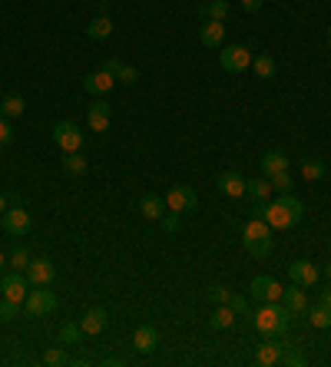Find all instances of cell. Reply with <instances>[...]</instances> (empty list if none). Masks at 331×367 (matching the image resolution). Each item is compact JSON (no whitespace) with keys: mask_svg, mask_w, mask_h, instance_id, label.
<instances>
[{"mask_svg":"<svg viewBox=\"0 0 331 367\" xmlns=\"http://www.w3.org/2000/svg\"><path fill=\"white\" fill-rule=\"evenodd\" d=\"M242 245H245V252L252 258H269L272 255V245H275V239H272V228L265 225L262 219H252L242 225Z\"/></svg>","mask_w":331,"mask_h":367,"instance_id":"cell-1","label":"cell"},{"mask_svg":"<svg viewBox=\"0 0 331 367\" xmlns=\"http://www.w3.org/2000/svg\"><path fill=\"white\" fill-rule=\"evenodd\" d=\"M252 324H255L262 334H288V324H292V311L282 305V301H272V305H262L255 314H252Z\"/></svg>","mask_w":331,"mask_h":367,"instance_id":"cell-2","label":"cell"},{"mask_svg":"<svg viewBox=\"0 0 331 367\" xmlns=\"http://www.w3.org/2000/svg\"><path fill=\"white\" fill-rule=\"evenodd\" d=\"M252 215L265 222L272 232H285V228H292V225H298V222H301L292 209H288V205L282 202V199H275V202H269V199H265V202H255V205H252Z\"/></svg>","mask_w":331,"mask_h":367,"instance_id":"cell-3","label":"cell"},{"mask_svg":"<svg viewBox=\"0 0 331 367\" xmlns=\"http://www.w3.org/2000/svg\"><path fill=\"white\" fill-rule=\"evenodd\" d=\"M0 225H3V232H7L10 239H23V235L34 228V219H30V212H27L23 205H10V209L0 215Z\"/></svg>","mask_w":331,"mask_h":367,"instance_id":"cell-4","label":"cell"},{"mask_svg":"<svg viewBox=\"0 0 331 367\" xmlns=\"http://www.w3.org/2000/svg\"><path fill=\"white\" fill-rule=\"evenodd\" d=\"M219 67L225 73H245L249 67H252V54H249V47H239V43H232V47H219Z\"/></svg>","mask_w":331,"mask_h":367,"instance_id":"cell-5","label":"cell"},{"mask_svg":"<svg viewBox=\"0 0 331 367\" xmlns=\"http://www.w3.org/2000/svg\"><path fill=\"white\" fill-rule=\"evenodd\" d=\"M54 143L63 149V152H80V146H83V129L76 126V123H70V119H63V123L54 126Z\"/></svg>","mask_w":331,"mask_h":367,"instance_id":"cell-6","label":"cell"},{"mask_svg":"<svg viewBox=\"0 0 331 367\" xmlns=\"http://www.w3.org/2000/svg\"><path fill=\"white\" fill-rule=\"evenodd\" d=\"M196 205H199V196H196L189 185H172V189L166 192V209H169V212H179V215H183V212H192Z\"/></svg>","mask_w":331,"mask_h":367,"instance_id":"cell-7","label":"cell"},{"mask_svg":"<svg viewBox=\"0 0 331 367\" xmlns=\"http://www.w3.org/2000/svg\"><path fill=\"white\" fill-rule=\"evenodd\" d=\"M27 281H30V288H50V281H54L56 268L50 258H30V265H27Z\"/></svg>","mask_w":331,"mask_h":367,"instance_id":"cell-8","label":"cell"},{"mask_svg":"<svg viewBox=\"0 0 331 367\" xmlns=\"http://www.w3.org/2000/svg\"><path fill=\"white\" fill-rule=\"evenodd\" d=\"M249 294H252L255 301H262V305H272V301H282L285 288H282V285H278V281H275L272 275H258L255 281H252Z\"/></svg>","mask_w":331,"mask_h":367,"instance_id":"cell-9","label":"cell"},{"mask_svg":"<svg viewBox=\"0 0 331 367\" xmlns=\"http://www.w3.org/2000/svg\"><path fill=\"white\" fill-rule=\"evenodd\" d=\"M0 292H3V298L23 305L27 294H30V281H27V275H20V272H7V275L0 278Z\"/></svg>","mask_w":331,"mask_h":367,"instance_id":"cell-10","label":"cell"},{"mask_svg":"<svg viewBox=\"0 0 331 367\" xmlns=\"http://www.w3.org/2000/svg\"><path fill=\"white\" fill-rule=\"evenodd\" d=\"M27 311H30V318H43V314H54L56 311V294L54 292H47V288H37V292H30L27 294Z\"/></svg>","mask_w":331,"mask_h":367,"instance_id":"cell-11","label":"cell"},{"mask_svg":"<svg viewBox=\"0 0 331 367\" xmlns=\"http://www.w3.org/2000/svg\"><path fill=\"white\" fill-rule=\"evenodd\" d=\"M288 278H292L295 285H301V288H315V285L321 281V272H318L315 261L301 258V261H292V265H288Z\"/></svg>","mask_w":331,"mask_h":367,"instance_id":"cell-12","label":"cell"},{"mask_svg":"<svg viewBox=\"0 0 331 367\" xmlns=\"http://www.w3.org/2000/svg\"><path fill=\"white\" fill-rule=\"evenodd\" d=\"M282 354H285V341H278V334H265V341L255 351V361L272 367V364H282Z\"/></svg>","mask_w":331,"mask_h":367,"instance_id":"cell-13","label":"cell"},{"mask_svg":"<svg viewBox=\"0 0 331 367\" xmlns=\"http://www.w3.org/2000/svg\"><path fill=\"white\" fill-rule=\"evenodd\" d=\"M110 123H113V106L106 99H96L90 106V113H87V126H90L93 132H106Z\"/></svg>","mask_w":331,"mask_h":367,"instance_id":"cell-14","label":"cell"},{"mask_svg":"<svg viewBox=\"0 0 331 367\" xmlns=\"http://www.w3.org/2000/svg\"><path fill=\"white\" fill-rule=\"evenodd\" d=\"M199 40H203V47H209V50L225 47V23H222V20H205L203 30H199Z\"/></svg>","mask_w":331,"mask_h":367,"instance_id":"cell-15","label":"cell"},{"mask_svg":"<svg viewBox=\"0 0 331 367\" xmlns=\"http://www.w3.org/2000/svg\"><path fill=\"white\" fill-rule=\"evenodd\" d=\"M113 83H116V76L106 73V70L100 67L96 73H90L87 80H83V90L90 93V96H106V93L113 90Z\"/></svg>","mask_w":331,"mask_h":367,"instance_id":"cell-16","label":"cell"},{"mask_svg":"<svg viewBox=\"0 0 331 367\" xmlns=\"http://www.w3.org/2000/svg\"><path fill=\"white\" fill-rule=\"evenodd\" d=\"M133 348L139 351V354H152V351L159 348V331L152 328V324H139L136 334H133Z\"/></svg>","mask_w":331,"mask_h":367,"instance_id":"cell-17","label":"cell"},{"mask_svg":"<svg viewBox=\"0 0 331 367\" xmlns=\"http://www.w3.org/2000/svg\"><path fill=\"white\" fill-rule=\"evenodd\" d=\"M288 156L282 152V149H269L265 156H262V176L265 179H272V176H278V172H288Z\"/></svg>","mask_w":331,"mask_h":367,"instance_id":"cell-18","label":"cell"},{"mask_svg":"<svg viewBox=\"0 0 331 367\" xmlns=\"http://www.w3.org/2000/svg\"><path fill=\"white\" fill-rule=\"evenodd\" d=\"M282 305H285L292 314H305V311H308V294H305V288H301V285H295V281H292V285L285 288V294H282Z\"/></svg>","mask_w":331,"mask_h":367,"instance_id":"cell-19","label":"cell"},{"mask_svg":"<svg viewBox=\"0 0 331 367\" xmlns=\"http://www.w3.org/2000/svg\"><path fill=\"white\" fill-rule=\"evenodd\" d=\"M106 321H110V318H106L103 308H90V311L80 318V328H83L87 338H96V334H103V331H106Z\"/></svg>","mask_w":331,"mask_h":367,"instance_id":"cell-20","label":"cell"},{"mask_svg":"<svg viewBox=\"0 0 331 367\" xmlns=\"http://www.w3.org/2000/svg\"><path fill=\"white\" fill-rule=\"evenodd\" d=\"M219 192L229 199H245V179L239 172H222L219 176Z\"/></svg>","mask_w":331,"mask_h":367,"instance_id":"cell-21","label":"cell"},{"mask_svg":"<svg viewBox=\"0 0 331 367\" xmlns=\"http://www.w3.org/2000/svg\"><path fill=\"white\" fill-rule=\"evenodd\" d=\"M87 37L90 40H106L113 37V17L110 14H100V17H93L87 23Z\"/></svg>","mask_w":331,"mask_h":367,"instance_id":"cell-22","label":"cell"},{"mask_svg":"<svg viewBox=\"0 0 331 367\" xmlns=\"http://www.w3.org/2000/svg\"><path fill=\"white\" fill-rule=\"evenodd\" d=\"M23 110H27V99H23L20 93H7V96L0 99V116H7V119L23 116Z\"/></svg>","mask_w":331,"mask_h":367,"instance_id":"cell-23","label":"cell"},{"mask_svg":"<svg viewBox=\"0 0 331 367\" xmlns=\"http://www.w3.org/2000/svg\"><path fill=\"white\" fill-rule=\"evenodd\" d=\"M272 192H275V189H272V182H269L265 176H262V179H249V182H245V196H249L252 202H265V199H272Z\"/></svg>","mask_w":331,"mask_h":367,"instance_id":"cell-24","label":"cell"},{"mask_svg":"<svg viewBox=\"0 0 331 367\" xmlns=\"http://www.w3.org/2000/svg\"><path fill=\"white\" fill-rule=\"evenodd\" d=\"M139 215H143V219H163L166 199H159V196H143V199H139Z\"/></svg>","mask_w":331,"mask_h":367,"instance_id":"cell-25","label":"cell"},{"mask_svg":"<svg viewBox=\"0 0 331 367\" xmlns=\"http://www.w3.org/2000/svg\"><path fill=\"white\" fill-rule=\"evenodd\" d=\"M236 324V311L229 308V305H216V314L209 318V328L212 331H229Z\"/></svg>","mask_w":331,"mask_h":367,"instance_id":"cell-26","label":"cell"},{"mask_svg":"<svg viewBox=\"0 0 331 367\" xmlns=\"http://www.w3.org/2000/svg\"><path fill=\"white\" fill-rule=\"evenodd\" d=\"M199 17L222 20V23H225V17H229V0H209V3H203V7H199Z\"/></svg>","mask_w":331,"mask_h":367,"instance_id":"cell-27","label":"cell"},{"mask_svg":"<svg viewBox=\"0 0 331 367\" xmlns=\"http://www.w3.org/2000/svg\"><path fill=\"white\" fill-rule=\"evenodd\" d=\"M252 70H255L258 80H272L278 67H275V60H272V54H258L252 56Z\"/></svg>","mask_w":331,"mask_h":367,"instance_id":"cell-28","label":"cell"},{"mask_svg":"<svg viewBox=\"0 0 331 367\" xmlns=\"http://www.w3.org/2000/svg\"><path fill=\"white\" fill-rule=\"evenodd\" d=\"M325 159H305L301 163V176L308 179V182H318V179H325Z\"/></svg>","mask_w":331,"mask_h":367,"instance_id":"cell-29","label":"cell"},{"mask_svg":"<svg viewBox=\"0 0 331 367\" xmlns=\"http://www.w3.org/2000/svg\"><path fill=\"white\" fill-rule=\"evenodd\" d=\"M308 324L312 328H331V308H325V305H315V308H308Z\"/></svg>","mask_w":331,"mask_h":367,"instance_id":"cell-30","label":"cell"},{"mask_svg":"<svg viewBox=\"0 0 331 367\" xmlns=\"http://www.w3.org/2000/svg\"><path fill=\"white\" fill-rule=\"evenodd\" d=\"M63 169H67L70 176H83V172H87V156H80V152H67Z\"/></svg>","mask_w":331,"mask_h":367,"instance_id":"cell-31","label":"cell"},{"mask_svg":"<svg viewBox=\"0 0 331 367\" xmlns=\"http://www.w3.org/2000/svg\"><path fill=\"white\" fill-rule=\"evenodd\" d=\"M83 338V328H80V321H67L63 328H60V341L63 344H76Z\"/></svg>","mask_w":331,"mask_h":367,"instance_id":"cell-32","label":"cell"},{"mask_svg":"<svg viewBox=\"0 0 331 367\" xmlns=\"http://www.w3.org/2000/svg\"><path fill=\"white\" fill-rule=\"evenodd\" d=\"M27 265H30V252H27L23 245H17V248L10 252V268H14V272H27Z\"/></svg>","mask_w":331,"mask_h":367,"instance_id":"cell-33","label":"cell"},{"mask_svg":"<svg viewBox=\"0 0 331 367\" xmlns=\"http://www.w3.org/2000/svg\"><path fill=\"white\" fill-rule=\"evenodd\" d=\"M47 367H63V364H70V357H67V351L63 348H50L43 357H40Z\"/></svg>","mask_w":331,"mask_h":367,"instance_id":"cell-34","label":"cell"},{"mask_svg":"<svg viewBox=\"0 0 331 367\" xmlns=\"http://www.w3.org/2000/svg\"><path fill=\"white\" fill-rule=\"evenodd\" d=\"M229 308L236 311V318H242V314H252V301H249L245 294H232V298H229Z\"/></svg>","mask_w":331,"mask_h":367,"instance_id":"cell-35","label":"cell"},{"mask_svg":"<svg viewBox=\"0 0 331 367\" xmlns=\"http://www.w3.org/2000/svg\"><path fill=\"white\" fill-rule=\"evenodd\" d=\"M116 83H123V86H136V83H139V70L123 63V70L116 73Z\"/></svg>","mask_w":331,"mask_h":367,"instance_id":"cell-36","label":"cell"},{"mask_svg":"<svg viewBox=\"0 0 331 367\" xmlns=\"http://www.w3.org/2000/svg\"><path fill=\"white\" fill-rule=\"evenodd\" d=\"M205 294H209V301H212V305H229V298H232V292H229L225 285H212Z\"/></svg>","mask_w":331,"mask_h":367,"instance_id":"cell-37","label":"cell"},{"mask_svg":"<svg viewBox=\"0 0 331 367\" xmlns=\"http://www.w3.org/2000/svg\"><path fill=\"white\" fill-rule=\"evenodd\" d=\"M17 311H20L17 301H10V298H3V301H0V321H3V324H7V321H14Z\"/></svg>","mask_w":331,"mask_h":367,"instance_id":"cell-38","label":"cell"},{"mask_svg":"<svg viewBox=\"0 0 331 367\" xmlns=\"http://www.w3.org/2000/svg\"><path fill=\"white\" fill-rule=\"evenodd\" d=\"M282 364H288V367H301V364H305V354H301L298 348H288V344H285V354H282Z\"/></svg>","mask_w":331,"mask_h":367,"instance_id":"cell-39","label":"cell"},{"mask_svg":"<svg viewBox=\"0 0 331 367\" xmlns=\"http://www.w3.org/2000/svg\"><path fill=\"white\" fill-rule=\"evenodd\" d=\"M269 182H272V189H275V192H292V185H295L288 172H278V176H272Z\"/></svg>","mask_w":331,"mask_h":367,"instance_id":"cell-40","label":"cell"},{"mask_svg":"<svg viewBox=\"0 0 331 367\" xmlns=\"http://www.w3.org/2000/svg\"><path fill=\"white\" fill-rule=\"evenodd\" d=\"M14 143V129L7 123V116H0V146H10Z\"/></svg>","mask_w":331,"mask_h":367,"instance_id":"cell-41","label":"cell"},{"mask_svg":"<svg viewBox=\"0 0 331 367\" xmlns=\"http://www.w3.org/2000/svg\"><path fill=\"white\" fill-rule=\"evenodd\" d=\"M163 225H166V232H179V212H166Z\"/></svg>","mask_w":331,"mask_h":367,"instance_id":"cell-42","label":"cell"},{"mask_svg":"<svg viewBox=\"0 0 331 367\" xmlns=\"http://www.w3.org/2000/svg\"><path fill=\"white\" fill-rule=\"evenodd\" d=\"M318 305H325V308H331V281L325 285V288H321V292H318Z\"/></svg>","mask_w":331,"mask_h":367,"instance_id":"cell-43","label":"cell"},{"mask_svg":"<svg viewBox=\"0 0 331 367\" xmlns=\"http://www.w3.org/2000/svg\"><path fill=\"white\" fill-rule=\"evenodd\" d=\"M103 70H106V73H119V70H123V63H119V60H116V56H113V60H106V63H103Z\"/></svg>","mask_w":331,"mask_h":367,"instance_id":"cell-44","label":"cell"},{"mask_svg":"<svg viewBox=\"0 0 331 367\" xmlns=\"http://www.w3.org/2000/svg\"><path fill=\"white\" fill-rule=\"evenodd\" d=\"M262 3H265V0H242V7H245L249 14H258V10H262Z\"/></svg>","mask_w":331,"mask_h":367,"instance_id":"cell-45","label":"cell"},{"mask_svg":"<svg viewBox=\"0 0 331 367\" xmlns=\"http://www.w3.org/2000/svg\"><path fill=\"white\" fill-rule=\"evenodd\" d=\"M10 205H14V199H7V196H3V192H0V215H3V212H7V209H10Z\"/></svg>","mask_w":331,"mask_h":367,"instance_id":"cell-46","label":"cell"},{"mask_svg":"<svg viewBox=\"0 0 331 367\" xmlns=\"http://www.w3.org/2000/svg\"><path fill=\"white\" fill-rule=\"evenodd\" d=\"M7 261H10V258L3 255V252H0V275H3V268H7Z\"/></svg>","mask_w":331,"mask_h":367,"instance_id":"cell-47","label":"cell"},{"mask_svg":"<svg viewBox=\"0 0 331 367\" xmlns=\"http://www.w3.org/2000/svg\"><path fill=\"white\" fill-rule=\"evenodd\" d=\"M325 278H328V281H331V261H328V265H325Z\"/></svg>","mask_w":331,"mask_h":367,"instance_id":"cell-48","label":"cell"},{"mask_svg":"<svg viewBox=\"0 0 331 367\" xmlns=\"http://www.w3.org/2000/svg\"><path fill=\"white\" fill-rule=\"evenodd\" d=\"M328 47H331V27H328Z\"/></svg>","mask_w":331,"mask_h":367,"instance_id":"cell-49","label":"cell"},{"mask_svg":"<svg viewBox=\"0 0 331 367\" xmlns=\"http://www.w3.org/2000/svg\"><path fill=\"white\" fill-rule=\"evenodd\" d=\"M328 331H331V328H328Z\"/></svg>","mask_w":331,"mask_h":367,"instance_id":"cell-50","label":"cell"}]
</instances>
